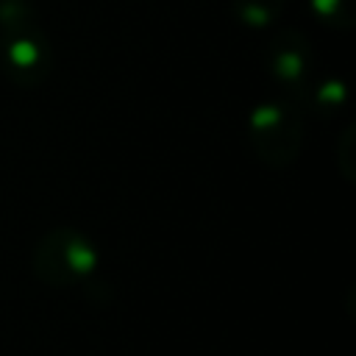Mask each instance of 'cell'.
Listing matches in <instances>:
<instances>
[{
    "instance_id": "cell-8",
    "label": "cell",
    "mask_w": 356,
    "mask_h": 356,
    "mask_svg": "<svg viewBox=\"0 0 356 356\" xmlns=\"http://www.w3.org/2000/svg\"><path fill=\"white\" fill-rule=\"evenodd\" d=\"M312 11L320 22L337 28V31H348L356 19L353 14V0H309Z\"/></svg>"
},
{
    "instance_id": "cell-1",
    "label": "cell",
    "mask_w": 356,
    "mask_h": 356,
    "mask_svg": "<svg viewBox=\"0 0 356 356\" xmlns=\"http://www.w3.org/2000/svg\"><path fill=\"white\" fill-rule=\"evenodd\" d=\"M31 267L47 286H75L95 275L97 250L86 234L75 228H53L39 236Z\"/></svg>"
},
{
    "instance_id": "cell-6",
    "label": "cell",
    "mask_w": 356,
    "mask_h": 356,
    "mask_svg": "<svg viewBox=\"0 0 356 356\" xmlns=\"http://www.w3.org/2000/svg\"><path fill=\"white\" fill-rule=\"evenodd\" d=\"M39 28V11L31 0H0V31H33Z\"/></svg>"
},
{
    "instance_id": "cell-4",
    "label": "cell",
    "mask_w": 356,
    "mask_h": 356,
    "mask_svg": "<svg viewBox=\"0 0 356 356\" xmlns=\"http://www.w3.org/2000/svg\"><path fill=\"white\" fill-rule=\"evenodd\" d=\"M264 56H267V70H270L273 81L281 83L284 89L300 92L312 83L314 50H312V42L306 39V33H300L298 28L273 33L267 39Z\"/></svg>"
},
{
    "instance_id": "cell-3",
    "label": "cell",
    "mask_w": 356,
    "mask_h": 356,
    "mask_svg": "<svg viewBox=\"0 0 356 356\" xmlns=\"http://www.w3.org/2000/svg\"><path fill=\"white\" fill-rule=\"evenodd\" d=\"M50 61H53V53L42 28L0 36V64L11 83L25 89L44 83L50 75Z\"/></svg>"
},
{
    "instance_id": "cell-5",
    "label": "cell",
    "mask_w": 356,
    "mask_h": 356,
    "mask_svg": "<svg viewBox=\"0 0 356 356\" xmlns=\"http://www.w3.org/2000/svg\"><path fill=\"white\" fill-rule=\"evenodd\" d=\"M284 0H231L234 17L248 28H267L281 17Z\"/></svg>"
},
{
    "instance_id": "cell-9",
    "label": "cell",
    "mask_w": 356,
    "mask_h": 356,
    "mask_svg": "<svg viewBox=\"0 0 356 356\" xmlns=\"http://www.w3.org/2000/svg\"><path fill=\"white\" fill-rule=\"evenodd\" d=\"M350 139H353V128L348 125V128H345V136H342V142H339V153H345V150L350 147ZM339 167H342V172H345V178H348V181H353V172H350V167H353V161H348V159H342V156H339Z\"/></svg>"
},
{
    "instance_id": "cell-2",
    "label": "cell",
    "mask_w": 356,
    "mask_h": 356,
    "mask_svg": "<svg viewBox=\"0 0 356 356\" xmlns=\"http://www.w3.org/2000/svg\"><path fill=\"white\" fill-rule=\"evenodd\" d=\"M248 142L261 164L284 170L295 164L303 147V122L292 106L264 100L248 117Z\"/></svg>"
},
{
    "instance_id": "cell-7",
    "label": "cell",
    "mask_w": 356,
    "mask_h": 356,
    "mask_svg": "<svg viewBox=\"0 0 356 356\" xmlns=\"http://www.w3.org/2000/svg\"><path fill=\"white\" fill-rule=\"evenodd\" d=\"M306 92H309L314 108L323 111V114L342 108V106H345V97H348L345 83H342L339 78H323V81H317V83H309Z\"/></svg>"
}]
</instances>
